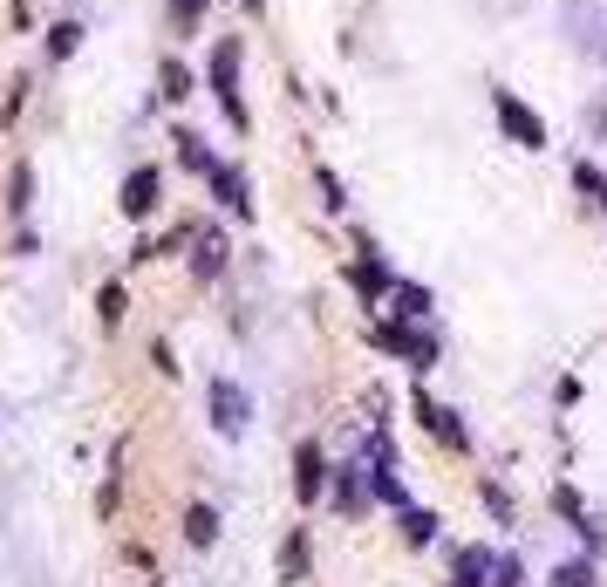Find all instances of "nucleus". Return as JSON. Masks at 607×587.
Masks as SVG:
<instances>
[{
    "label": "nucleus",
    "mask_w": 607,
    "mask_h": 587,
    "mask_svg": "<svg viewBox=\"0 0 607 587\" xmlns=\"http://www.w3.org/2000/svg\"><path fill=\"white\" fill-rule=\"evenodd\" d=\"M546 587H594V560H560Z\"/></svg>",
    "instance_id": "obj_24"
},
{
    "label": "nucleus",
    "mask_w": 607,
    "mask_h": 587,
    "mask_svg": "<svg viewBox=\"0 0 607 587\" xmlns=\"http://www.w3.org/2000/svg\"><path fill=\"white\" fill-rule=\"evenodd\" d=\"M369 342L389 349V355H403L410 369H430V362H437V335H423L417 321H376V328H369Z\"/></svg>",
    "instance_id": "obj_2"
},
{
    "label": "nucleus",
    "mask_w": 607,
    "mask_h": 587,
    "mask_svg": "<svg viewBox=\"0 0 607 587\" xmlns=\"http://www.w3.org/2000/svg\"><path fill=\"white\" fill-rule=\"evenodd\" d=\"M123 308H130V301H123V287H103V294H96V314H103V328H116V321H123Z\"/></svg>",
    "instance_id": "obj_27"
},
{
    "label": "nucleus",
    "mask_w": 607,
    "mask_h": 587,
    "mask_svg": "<svg viewBox=\"0 0 607 587\" xmlns=\"http://www.w3.org/2000/svg\"><path fill=\"white\" fill-rule=\"evenodd\" d=\"M157 96H164V103H185V96H191V69L178 62V55L157 62Z\"/></svg>",
    "instance_id": "obj_19"
},
{
    "label": "nucleus",
    "mask_w": 607,
    "mask_h": 587,
    "mask_svg": "<svg viewBox=\"0 0 607 587\" xmlns=\"http://www.w3.org/2000/svg\"><path fill=\"white\" fill-rule=\"evenodd\" d=\"M328 478H335V471H328V458H321V444H301V451H294V499L314 506V499L328 492Z\"/></svg>",
    "instance_id": "obj_10"
},
{
    "label": "nucleus",
    "mask_w": 607,
    "mask_h": 587,
    "mask_svg": "<svg viewBox=\"0 0 607 587\" xmlns=\"http://www.w3.org/2000/svg\"><path fill=\"white\" fill-rule=\"evenodd\" d=\"M348 280H355V294H362L369 308H376L382 294L396 287V274H389V260H382V253H376V246H369V239H362V260L348 267Z\"/></svg>",
    "instance_id": "obj_9"
},
{
    "label": "nucleus",
    "mask_w": 607,
    "mask_h": 587,
    "mask_svg": "<svg viewBox=\"0 0 607 587\" xmlns=\"http://www.w3.org/2000/svg\"><path fill=\"white\" fill-rule=\"evenodd\" d=\"M403 540H410V547H437V540H444V519H437V512L403 506Z\"/></svg>",
    "instance_id": "obj_18"
},
{
    "label": "nucleus",
    "mask_w": 607,
    "mask_h": 587,
    "mask_svg": "<svg viewBox=\"0 0 607 587\" xmlns=\"http://www.w3.org/2000/svg\"><path fill=\"white\" fill-rule=\"evenodd\" d=\"M492 117H498V130L519 144V151H546V123L532 117L526 103L512 96V89H492Z\"/></svg>",
    "instance_id": "obj_3"
},
{
    "label": "nucleus",
    "mask_w": 607,
    "mask_h": 587,
    "mask_svg": "<svg viewBox=\"0 0 607 587\" xmlns=\"http://www.w3.org/2000/svg\"><path fill=\"white\" fill-rule=\"evenodd\" d=\"M369 499H382L389 512L410 506V492H403V478H396V451H389V437L369 444Z\"/></svg>",
    "instance_id": "obj_4"
},
{
    "label": "nucleus",
    "mask_w": 607,
    "mask_h": 587,
    "mask_svg": "<svg viewBox=\"0 0 607 587\" xmlns=\"http://www.w3.org/2000/svg\"><path fill=\"white\" fill-rule=\"evenodd\" d=\"M485 506H492L498 519H512V499H505V485H492V478H485Z\"/></svg>",
    "instance_id": "obj_30"
},
{
    "label": "nucleus",
    "mask_w": 607,
    "mask_h": 587,
    "mask_svg": "<svg viewBox=\"0 0 607 587\" xmlns=\"http://www.w3.org/2000/svg\"><path fill=\"white\" fill-rule=\"evenodd\" d=\"M417 424H423L430 437H437L444 451H457V458L471 451V437H464V424H457V410H451V403H437L430 390H417Z\"/></svg>",
    "instance_id": "obj_5"
},
{
    "label": "nucleus",
    "mask_w": 607,
    "mask_h": 587,
    "mask_svg": "<svg viewBox=\"0 0 607 587\" xmlns=\"http://www.w3.org/2000/svg\"><path fill=\"white\" fill-rule=\"evenodd\" d=\"M205 28V0H171V35H198Z\"/></svg>",
    "instance_id": "obj_23"
},
{
    "label": "nucleus",
    "mask_w": 607,
    "mask_h": 587,
    "mask_svg": "<svg viewBox=\"0 0 607 587\" xmlns=\"http://www.w3.org/2000/svg\"><path fill=\"white\" fill-rule=\"evenodd\" d=\"M492 587H526V560H519V553H498L492 560Z\"/></svg>",
    "instance_id": "obj_25"
},
{
    "label": "nucleus",
    "mask_w": 607,
    "mask_h": 587,
    "mask_svg": "<svg viewBox=\"0 0 607 587\" xmlns=\"http://www.w3.org/2000/svg\"><path fill=\"white\" fill-rule=\"evenodd\" d=\"M362 471H369V465H342V471H335V506H342L348 519L369 506V492H362Z\"/></svg>",
    "instance_id": "obj_17"
},
{
    "label": "nucleus",
    "mask_w": 607,
    "mask_h": 587,
    "mask_svg": "<svg viewBox=\"0 0 607 587\" xmlns=\"http://www.w3.org/2000/svg\"><path fill=\"white\" fill-rule=\"evenodd\" d=\"M7 212H14V219L35 212V164H28V157H14V171H7Z\"/></svg>",
    "instance_id": "obj_14"
},
{
    "label": "nucleus",
    "mask_w": 607,
    "mask_h": 587,
    "mask_svg": "<svg viewBox=\"0 0 607 587\" xmlns=\"http://www.w3.org/2000/svg\"><path fill=\"white\" fill-rule=\"evenodd\" d=\"M573 185H580L587 198H601V205H607V171H601V164H573Z\"/></svg>",
    "instance_id": "obj_26"
},
{
    "label": "nucleus",
    "mask_w": 607,
    "mask_h": 587,
    "mask_svg": "<svg viewBox=\"0 0 607 587\" xmlns=\"http://www.w3.org/2000/svg\"><path fill=\"white\" fill-rule=\"evenodd\" d=\"M553 506L573 519V533L587 540V553H601V547H607V526H601V519H594L587 506H580V492H573V485H553Z\"/></svg>",
    "instance_id": "obj_11"
},
{
    "label": "nucleus",
    "mask_w": 607,
    "mask_h": 587,
    "mask_svg": "<svg viewBox=\"0 0 607 587\" xmlns=\"http://www.w3.org/2000/svg\"><path fill=\"white\" fill-rule=\"evenodd\" d=\"M239 7H246V14H260V0H239Z\"/></svg>",
    "instance_id": "obj_31"
},
{
    "label": "nucleus",
    "mask_w": 607,
    "mask_h": 587,
    "mask_svg": "<svg viewBox=\"0 0 607 587\" xmlns=\"http://www.w3.org/2000/svg\"><path fill=\"white\" fill-rule=\"evenodd\" d=\"M185 540H191V547H212V540H219V512H212V506H191L185 512Z\"/></svg>",
    "instance_id": "obj_22"
},
{
    "label": "nucleus",
    "mask_w": 607,
    "mask_h": 587,
    "mask_svg": "<svg viewBox=\"0 0 607 587\" xmlns=\"http://www.w3.org/2000/svg\"><path fill=\"white\" fill-rule=\"evenodd\" d=\"M389 301H396V321H430V287H417V280H396Z\"/></svg>",
    "instance_id": "obj_16"
},
{
    "label": "nucleus",
    "mask_w": 607,
    "mask_h": 587,
    "mask_svg": "<svg viewBox=\"0 0 607 587\" xmlns=\"http://www.w3.org/2000/svg\"><path fill=\"white\" fill-rule=\"evenodd\" d=\"M205 82H212V96H219V110H226L232 130H246V103H239V41H212V62H205Z\"/></svg>",
    "instance_id": "obj_1"
},
{
    "label": "nucleus",
    "mask_w": 607,
    "mask_h": 587,
    "mask_svg": "<svg viewBox=\"0 0 607 587\" xmlns=\"http://www.w3.org/2000/svg\"><path fill=\"white\" fill-rule=\"evenodd\" d=\"M451 587H492V547H457L451 553Z\"/></svg>",
    "instance_id": "obj_12"
},
{
    "label": "nucleus",
    "mask_w": 607,
    "mask_h": 587,
    "mask_svg": "<svg viewBox=\"0 0 607 587\" xmlns=\"http://www.w3.org/2000/svg\"><path fill=\"white\" fill-rule=\"evenodd\" d=\"M226 253H232L226 233H198V239H191V274H198V280H219V274H226Z\"/></svg>",
    "instance_id": "obj_13"
},
{
    "label": "nucleus",
    "mask_w": 607,
    "mask_h": 587,
    "mask_svg": "<svg viewBox=\"0 0 607 587\" xmlns=\"http://www.w3.org/2000/svg\"><path fill=\"white\" fill-rule=\"evenodd\" d=\"M116 205H123V219H151L157 205H164V171H157V164H137V171L123 178V198H116Z\"/></svg>",
    "instance_id": "obj_6"
},
{
    "label": "nucleus",
    "mask_w": 607,
    "mask_h": 587,
    "mask_svg": "<svg viewBox=\"0 0 607 587\" xmlns=\"http://www.w3.org/2000/svg\"><path fill=\"white\" fill-rule=\"evenodd\" d=\"M28 89H35V76H14V89H7V103H0V123H14V117H21Z\"/></svg>",
    "instance_id": "obj_29"
},
{
    "label": "nucleus",
    "mask_w": 607,
    "mask_h": 587,
    "mask_svg": "<svg viewBox=\"0 0 607 587\" xmlns=\"http://www.w3.org/2000/svg\"><path fill=\"white\" fill-rule=\"evenodd\" d=\"M280 581H307V533L294 526L287 547H280Z\"/></svg>",
    "instance_id": "obj_21"
},
{
    "label": "nucleus",
    "mask_w": 607,
    "mask_h": 587,
    "mask_svg": "<svg viewBox=\"0 0 607 587\" xmlns=\"http://www.w3.org/2000/svg\"><path fill=\"white\" fill-rule=\"evenodd\" d=\"M205 396H212V424H219L226 437L246 431V417H253V396L239 390L232 376H212V390H205Z\"/></svg>",
    "instance_id": "obj_7"
},
{
    "label": "nucleus",
    "mask_w": 607,
    "mask_h": 587,
    "mask_svg": "<svg viewBox=\"0 0 607 587\" xmlns=\"http://www.w3.org/2000/svg\"><path fill=\"white\" fill-rule=\"evenodd\" d=\"M205 185H212V198L226 205L232 219H253V185H246V171H239V164H226V157H219Z\"/></svg>",
    "instance_id": "obj_8"
},
{
    "label": "nucleus",
    "mask_w": 607,
    "mask_h": 587,
    "mask_svg": "<svg viewBox=\"0 0 607 587\" xmlns=\"http://www.w3.org/2000/svg\"><path fill=\"white\" fill-rule=\"evenodd\" d=\"M76 48H82V21H55L48 41H41V55H48V62H69Z\"/></svg>",
    "instance_id": "obj_20"
},
{
    "label": "nucleus",
    "mask_w": 607,
    "mask_h": 587,
    "mask_svg": "<svg viewBox=\"0 0 607 587\" xmlns=\"http://www.w3.org/2000/svg\"><path fill=\"white\" fill-rule=\"evenodd\" d=\"M314 185H321V205H328V212H342V205H348V198H342V178H335L328 164L314 171Z\"/></svg>",
    "instance_id": "obj_28"
},
{
    "label": "nucleus",
    "mask_w": 607,
    "mask_h": 587,
    "mask_svg": "<svg viewBox=\"0 0 607 587\" xmlns=\"http://www.w3.org/2000/svg\"><path fill=\"white\" fill-rule=\"evenodd\" d=\"M171 144H178V164H185V171L212 178V164H219V157H212V144H205L198 130H171Z\"/></svg>",
    "instance_id": "obj_15"
}]
</instances>
